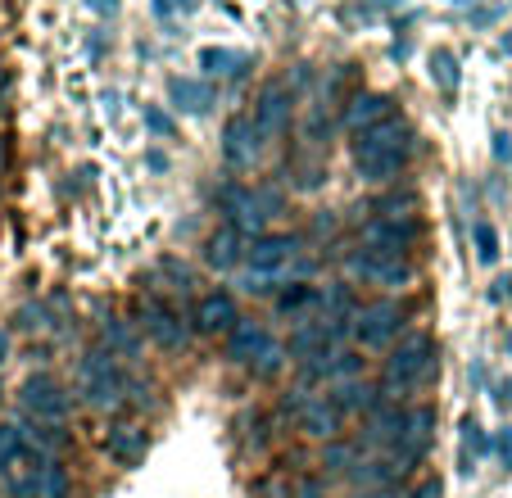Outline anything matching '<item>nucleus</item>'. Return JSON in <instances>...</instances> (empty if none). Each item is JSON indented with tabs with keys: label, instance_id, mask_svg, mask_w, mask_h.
Segmentation results:
<instances>
[{
	"label": "nucleus",
	"instance_id": "obj_1",
	"mask_svg": "<svg viewBox=\"0 0 512 498\" xmlns=\"http://www.w3.org/2000/svg\"><path fill=\"white\" fill-rule=\"evenodd\" d=\"M78 394H82V403L96 412H123V408L150 403V390H141V385L118 367V358L105 354V349H91L78 363Z\"/></svg>",
	"mask_w": 512,
	"mask_h": 498
},
{
	"label": "nucleus",
	"instance_id": "obj_2",
	"mask_svg": "<svg viewBox=\"0 0 512 498\" xmlns=\"http://www.w3.org/2000/svg\"><path fill=\"white\" fill-rule=\"evenodd\" d=\"M408 150H413L408 123L404 118H386V123H377V127L354 136V168L363 182L386 186V182H395L399 168L408 163Z\"/></svg>",
	"mask_w": 512,
	"mask_h": 498
},
{
	"label": "nucleus",
	"instance_id": "obj_3",
	"mask_svg": "<svg viewBox=\"0 0 512 498\" xmlns=\"http://www.w3.org/2000/svg\"><path fill=\"white\" fill-rule=\"evenodd\" d=\"M435 363H440V349H435L431 331H408V336H399V345L390 349L386 367H381V394L395 403V399H404V394L422 390V385L431 381Z\"/></svg>",
	"mask_w": 512,
	"mask_h": 498
},
{
	"label": "nucleus",
	"instance_id": "obj_4",
	"mask_svg": "<svg viewBox=\"0 0 512 498\" xmlns=\"http://www.w3.org/2000/svg\"><path fill=\"white\" fill-rule=\"evenodd\" d=\"M300 263V240L295 236H277V231H263L250 240L245 249V281L241 286L250 295H272L281 281H290V268Z\"/></svg>",
	"mask_w": 512,
	"mask_h": 498
},
{
	"label": "nucleus",
	"instance_id": "obj_5",
	"mask_svg": "<svg viewBox=\"0 0 512 498\" xmlns=\"http://www.w3.org/2000/svg\"><path fill=\"white\" fill-rule=\"evenodd\" d=\"M349 277L368 281V286H381V290H404L413 286V263L404 254H386V249H354L349 254Z\"/></svg>",
	"mask_w": 512,
	"mask_h": 498
},
{
	"label": "nucleus",
	"instance_id": "obj_6",
	"mask_svg": "<svg viewBox=\"0 0 512 498\" xmlns=\"http://www.w3.org/2000/svg\"><path fill=\"white\" fill-rule=\"evenodd\" d=\"M399 331H404V308H399L395 299H372V304H363L354 313V340L363 349L395 345Z\"/></svg>",
	"mask_w": 512,
	"mask_h": 498
},
{
	"label": "nucleus",
	"instance_id": "obj_7",
	"mask_svg": "<svg viewBox=\"0 0 512 498\" xmlns=\"http://www.w3.org/2000/svg\"><path fill=\"white\" fill-rule=\"evenodd\" d=\"M286 408L295 412L300 431L313 435V440H336V435H340V422H345V412L336 408V399H331V394L295 390V399H286Z\"/></svg>",
	"mask_w": 512,
	"mask_h": 498
},
{
	"label": "nucleus",
	"instance_id": "obj_8",
	"mask_svg": "<svg viewBox=\"0 0 512 498\" xmlns=\"http://www.w3.org/2000/svg\"><path fill=\"white\" fill-rule=\"evenodd\" d=\"M136 317H141V331L155 340L159 349H186V340H191V331H186V322L177 317V308L159 295H141Z\"/></svg>",
	"mask_w": 512,
	"mask_h": 498
},
{
	"label": "nucleus",
	"instance_id": "obj_9",
	"mask_svg": "<svg viewBox=\"0 0 512 498\" xmlns=\"http://www.w3.org/2000/svg\"><path fill=\"white\" fill-rule=\"evenodd\" d=\"M218 209H223L227 222H232L236 231H245V236H263V222L272 218L263 195L254 191V186H241V182H227L223 191H218Z\"/></svg>",
	"mask_w": 512,
	"mask_h": 498
},
{
	"label": "nucleus",
	"instance_id": "obj_10",
	"mask_svg": "<svg viewBox=\"0 0 512 498\" xmlns=\"http://www.w3.org/2000/svg\"><path fill=\"white\" fill-rule=\"evenodd\" d=\"M19 403H23V417L28 422H64L68 417V394L55 376H28L19 390Z\"/></svg>",
	"mask_w": 512,
	"mask_h": 498
},
{
	"label": "nucleus",
	"instance_id": "obj_11",
	"mask_svg": "<svg viewBox=\"0 0 512 498\" xmlns=\"http://www.w3.org/2000/svg\"><path fill=\"white\" fill-rule=\"evenodd\" d=\"M223 159L236 173H250L254 163L263 159V132L250 114H232L223 127Z\"/></svg>",
	"mask_w": 512,
	"mask_h": 498
},
{
	"label": "nucleus",
	"instance_id": "obj_12",
	"mask_svg": "<svg viewBox=\"0 0 512 498\" xmlns=\"http://www.w3.org/2000/svg\"><path fill=\"white\" fill-rule=\"evenodd\" d=\"M435 440V408H426V403H417V408H408V422H404V435L395 440V449H390V462H395L399 471L417 467V462L426 458V449H431Z\"/></svg>",
	"mask_w": 512,
	"mask_h": 498
},
{
	"label": "nucleus",
	"instance_id": "obj_13",
	"mask_svg": "<svg viewBox=\"0 0 512 498\" xmlns=\"http://www.w3.org/2000/svg\"><path fill=\"white\" fill-rule=\"evenodd\" d=\"M417 240V218L413 213H377L363 227V245L368 249H386V254H408Z\"/></svg>",
	"mask_w": 512,
	"mask_h": 498
},
{
	"label": "nucleus",
	"instance_id": "obj_14",
	"mask_svg": "<svg viewBox=\"0 0 512 498\" xmlns=\"http://www.w3.org/2000/svg\"><path fill=\"white\" fill-rule=\"evenodd\" d=\"M386 118H395V100L386 96V91H354V96L345 100V114H340V123H345V132H368V127L386 123Z\"/></svg>",
	"mask_w": 512,
	"mask_h": 498
},
{
	"label": "nucleus",
	"instance_id": "obj_15",
	"mask_svg": "<svg viewBox=\"0 0 512 498\" xmlns=\"http://www.w3.org/2000/svg\"><path fill=\"white\" fill-rule=\"evenodd\" d=\"M336 340H340V331L331 322H300L295 326V331H290V340H286V354L295 358V363H318L322 354H331V349H336Z\"/></svg>",
	"mask_w": 512,
	"mask_h": 498
},
{
	"label": "nucleus",
	"instance_id": "obj_16",
	"mask_svg": "<svg viewBox=\"0 0 512 498\" xmlns=\"http://www.w3.org/2000/svg\"><path fill=\"white\" fill-rule=\"evenodd\" d=\"M191 322L200 336H227V331L241 322V313H236V299L227 295V290H209V295L195 299Z\"/></svg>",
	"mask_w": 512,
	"mask_h": 498
},
{
	"label": "nucleus",
	"instance_id": "obj_17",
	"mask_svg": "<svg viewBox=\"0 0 512 498\" xmlns=\"http://www.w3.org/2000/svg\"><path fill=\"white\" fill-rule=\"evenodd\" d=\"M272 345H277V340H272V331L263 322H245L241 317V322L227 331V358H232L236 367H245V372H250Z\"/></svg>",
	"mask_w": 512,
	"mask_h": 498
},
{
	"label": "nucleus",
	"instance_id": "obj_18",
	"mask_svg": "<svg viewBox=\"0 0 512 498\" xmlns=\"http://www.w3.org/2000/svg\"><path fill=\"white\" fill-rule=\"evenodd\" d=\"M254 123H259L263 141L286 136V127H290V91L281 87V82H268V87L259 91V100H254Z\"/></svg>",
	"mask_w": 512,
	"mask_h": 498
},
{
	"label": "nucleus",
	"instance_id": "obj_19",
	"mask_svg": "<svg viewBox=\"0 0 512 498\" xmlns=\"http://www.w3.org/2000/svg\"><path fill=\"white\" fill-rule=\"evenodd\" d=\"M245 231H236L232 222H223L218 231H209V240H204V263H209L213 272H232L245 263Z\"/></svg>",
	"mask_w": 512,
	"mask_h": 498
},
{
	"label": "nucleus",
	"instance_id": "obj_20",
	"mask_svg": "<svg viewBox=\"0 0 512 498\" xmlns=\"http://www.w3.org/2000/svg\"><path fill=\"white\" fill-rule=\"evenodd\" d=\"M354 313H358V304H354V290H349L345 281H331V286L318 290V317L336 326L340 336H345V326L354 331Z\"/></svg>",
	"mask_w": 512,
	"mask_h": 498
},
{
	"label": "nucleus",
	"instance_id": "obj_21",
	"mask_svg": "<svg viewBox=\"0 0 512 498\" xmlns=\"http://www.w3.org/2000/svg\"><path fill=\"white\" fill-rule=\"evenodd\" d=\"M145 449H150V440H145L141 426H132V422L109 426V435H105V453H109L114 462H123V467H136V462L145 458Z\"/></svg>",
	"mask_w": 512,
	"mask_h": 498
},
{
	"label": "nucleus",
	"instance_id": "obj_22",
	"mask_svg": "<svg viewBox=\"0 0 512 498\" xmlns=\"http://www.w3.org/2000/svg\"><path fill=\"white\" fill-rule=\"evenodd\" d=\"M358 367H363L358 354H349V349H331V354H322L318 363H304V376H309V381L340 385V381H354Z\"/></svg>",
	"mask_w": 512,
	"mask_h": 498
},
{
	"label": "nucleus",
	"instance_id": "obj_23",
	"mask_svg": "<svg viewBox=\"0 0 512 498\" xmlns=\"http://www.w3.org/2000/svg\"><path fill=\"white\" fill-rule=\"evenodd\" d=\"M331 399H336L340 412H377L381 403H386V394H381V385H368V381H340L336 390H331Z\"/></svg>",
	"mask_w": 512,
	"mask_h": 498
},
{
	"label": "nucleus",
	"instance_id": "obj_24",
	"mask_svg": "<svg viewBox=\"0 0 512 498\" xmlns=\"http://www.w3.org/2000/svg\"><path fill=\"white\" fill-rule=\"evenodd\" d=\"M395 476H404V471L390 458H372V462H358L349 480H354L358 489H386V485H395Z\"/></svg>",
	"mask_w": 512,
	"mask_h": 498
},
{
	"label": "nucleus",
	"instance_id": "obj_25",
	"mask_svg": "<svg viewBox=\"0 0 512 498\" xmlns=\"http://www.w3.org/2000/svg\"><path fill=\"white\" fill-rule=\"evenodd\" d=\"M100 336H105V354H114V358H136L141 354V336H136L127 322H105L100 326Z\"/></svg>",
	"mask_w": 512,
	"mask_h": 498
},
{
	"label": "nucleus",
	"instance_id": "obj_26",
	"mask_svg": "<svg viewBox=\"0 0 512 498\" xmlns=\"http://www.w3.org/2000/svg\"><path fill=\"white\" fill-rule=\"evenodd\" d=\"M431 82L440 91H458V82H463V73H458V55L454 50H431Z\"/></svg>",
	"mask_w": 512,
	"mask_h": 498
},
{
	"label": "nucleus",
	"instance_id": "obj_27",
	"mask_svg": "<svg viewBox=\"0 0 512 498\" xmlns=\"http://www.w3.org/2000/svg\"><path fill=\"white\" fill-rule=\"evenodd\" d=\"M363 462V440H327V471H345L354 476V467Z\"/></svg>",
	"mask_w": 512,
	"mask_h": 498
},
{
	"label": "nucleus",
	"instance_id": "obj_28",
	"mask_svg": "<svg viewBox=\"0 0 512 498\" xmlns=\"http://www.w3.org/2000/svg\"><path fill=\"white\" fill-rule=\"evenodd\" d=\"M32 449V440H28V431H23V422H5L0 426V471L10 467L19 453H28Z\"/></svg>",
	"mask_w": 512,
	"mask_h": 498
},
{
	"label": "nucleus",
	"instance_id": "obj_29",
	"mask_svg": "<svg viewBox=\"0 0 512 498\" xmlns=\"http://www.w3.org/2000/svg\"><path fill=\"white\" fill-rule=\"evenodd\" d=\"M168 96H173L182 109H191V114H204V109H209V91L186 82V77H173V82H168Z\"/></svg>",
	"mask_w": 512,
	"mask_h": 498
},
{
	"label": "nucleus",
	"instance_id": "obj_30",
	"mask_svg": "<svg viewBox=\"0 0 512 498\" xmlns=\"http://www.w3.org/2000/svg\"><path fill=\"white\" fill-rule=\"evenodd\" d=\"M313 299H318V290H313L309 281H290V286L277 295V313H300V308H309Z\"/></svg>",
	"mask_w": 512,
	"mask_h": 498
},
{
	"label": "nucleus",
	"instance_id": "obj_31",
	"mask_svg": "<svg viewBox=\"0 0 512 498\" xmlns=\"http://www.w3.org/2000/svg\"><path fill=\"white\" fill-rule=\"evenodd\" d=\"M232 64H245V59L232 55V50H218V46H204L200 50V68H204V73H236Z\"/></svg>",
	"mask_w": 512,
	"mask_h": 498
},
{
	"label": "nucleus",
	"instance_id": "obj_32",
	"mask_svg": "<svg viewBox=\"0 0 512 498\" xmlns=\"http://www.w3.org/2000/svg\"><path fill=\"white\" fill-rule=\"evenodd\" d=\"M286 358H290V354H286V345H272V349H268V354H263V358H259V363H254V367H250V372H254V376H259V381H272V376H277V372H281V367H286Z\"/></svg>",
	"mask_w": 512,
	"mask_h": 498
},
{
	"label": "nucleus",
	"instance_id": "obj_33",
	"mask_svg": "<svg viewBox=\"0 0 512 498\" xmlns=\"http://www.w3.org/2000/svg\"><path fill=\"white\" fill-rule=\"evenodd\" d=\"M476 254H481V263L499 259V236H494L490 222H476Z\"/></svg>",
	"mask_w": 512,
	"mask_h": 498
},
{
	"label": "nucleus",
	"instance_id": "obj_34",
	"mask_svg": "<svg viewBox=\"0 0 512 498\" xmlns=\"http://www.w3.org/2000/svg\"><path fill=\"white\" fill-rule=\"evenodd\" d=\"M64 489H68L64 467H59V462H50V467H46V485H41V498H64Z\"/></svg>",
	"mask_w": 512,
	"mask_h": 498
},
{
	"label": "nucleus",
	"instance_id": "obj_35",
	"mask_svg": "<svg viewBox=\"0 0 512 498\" xmlns=\"http://www.w3.org/2000/svg\"><path fill=\"white\" fill-rule=\"evenodd\" d=\"M145 127H150V132H155V136H173V132H177V127H173V118H168L159 105H145Z\"/></svg>",
	"mask_w": 512,
	"mask_h": 498
},
{
	"label": "nucleus",
	"instance_id": "obj_36",
	"mask_svg": "<svg viewBox=\"0 0 512 498\" xmlns=\"http://www.w3.org/2000/svg\"><path fill=\"white\" fill-rule=\"evenodd\" d=\"M259 498H290V480H281V476L259 480Z\"/></svg>",
	"mask_w": 512,
	"mask_h": 498
},
{
	"label": "nucleus",
	"instance_id": "obj_37",
	"mask_svg": "<svg viewBox=\"0 0 512 498\" xmlns=\"http://www.w3.org/2000/svg\"><path fill=\"white\" fill-rule=\"evenodd\" d=\"M463 444H467V449H476V453H485V435H481V426H476L472 417L463 422Z\"/></svg>",
	"mask_w": 512,
	"mask_h": 498
},
{
	"label": "nucleus",
	"instance_id": "obj_38",
	"mask_svg": "<svg viewBox=\"0 0 512 498\" xmlns=\"http://www.w3.org/2000/svg\"><path fill=\"white\" fill-rule=\"evenodd\" d=\"M295 498H327V489H322L318 476H304L300 485H295Z\"/></svg>",
	"mask_w": 512,
	"mask_h": 498
},
{
	"label": "nucleus",
	"instance_id": "obj_39",
	"mask_svg": "<svg viewBox=\"0 0 512 498\" xmlns=\"http://www.w3.org/2000/svg\"><path fill=\"white\" fill-rule=\"evenodd\" d=\"M499 453H503V462H508V467H512V426L499 435Z\"/></svg>",
	"mask_w": 512,
	"mask_h": 498
},
{
	"label": "nucleus",
	"instance_id": "obj_40",
	"mask_svg": "<svg viewBox=\"0 0 512 498\" xmlns=\"http://www.w3.org/2000/svg\"><path fill=\"white\" fill-rule=\"evenodd\" d=\"M358 498H399V489H395V485H386V489H363Z\"/></svg>",
	"mask_w": 512,
	"mask_h": 498
},
{
	"label": "nucleus",
	"instance_id": "obj_41",
	"mask_svg": "<svg viewBox=\"0 0 512 498\" xmlns=\"http://www.w3.org/2000/svg\"><path fill=\"white\" fill-rule=\"evenodd\" d=\"M413 498H440V480H426V485L422 489H417V494Z\"/></svg>",
	"mask_w": 512,
	"mask_h": 498
},
{
	"label": "nucleus",
	"instance_id": "obj_42",
	"mask_svg": "<svg viewBox=\"0 0 512 498\" xmlns=\"http://www.w3.org/2000/svg\"><path fill=\"white\" fill-rule=\"evenodd\" d=\"M87 5H91L96 14H114V10H118V0H87Z\"/></svg>",
	"mask_w": 512,
	"mask_h": 498
},
{
	"label": "nucleus",
	"instance_id": "obj_43",
	"mask_svg": "<svg viewBox=\"0 0 512 498\" xmlns=\"http://www.w3.org/2000/svg\"><path fill=\"white\" fill-rule=\"evenodd\" d=\"M503 55H512V32H503Z\"/></svg>",
	"mask_w": 512,
	"mask_h": 498
},
{
	"label": "nucleus",
	"instance_id": "obj_44",
	"mask_svg": "<svg viewBox=\"0 0 512 498\" xmlns=\"http://www.w3.org/2000/svg\"><path fill=\"white\" fill-rule=\"evenodd\" d=\"M0 163H5V141H0Z\"/></svg>",
	"mask_w": 512,
	"mask_h": 498
},
{
	"label": "nucleus",
	"instance_id": "obj_45",
	"mask_svg": "<svg viewBox=\"0 0 512 498\" xmlns=\"http://www.w3.org/2000/svg\"><path fill=\"white\" fill-rule=\"evenodd\" d=\"M0 394H5V390H0Z\"/></svg>",
	"mask_w": 512,
	"mask_h": 498
}]
</instances>
